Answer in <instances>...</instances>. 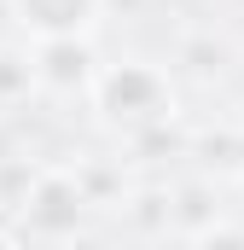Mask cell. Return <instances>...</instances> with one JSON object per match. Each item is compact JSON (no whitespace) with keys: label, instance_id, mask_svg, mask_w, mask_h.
Masks as SVG:
<instances>
[{"label":"cell","instance_id":"277c9868","mask_svg":"<svg viewBox=\"0 0 244 250\" xmlns=\"http://www.w3.org/2000/svg\"><path fill=\"white\" fill-rule=\"evenodd\" d=\"M35 82H47V87H93V53H87V41H41L35 47Z\"/></svg>","mask_w":244,"mask_h":250},{"label":"cell","instance_id":"6da1fadb","mask_svg":"<svg viewBox=\"0 0 244 250\" xmlns=\"http://www.w3.org/2000/svg\"><path fill=\"white\" fill-rule=\"evenodd\" d=\"M93 87H99V105L111 111V117H128V123H157V117H169V82L151 70V64H117V70H105V76H93Z\"/></svg>","mask_w":244,"mask_h":250},{"label":"cell","instance_id":"3957f363","mask_svg":"<svg viewBox=\"0 0 244 250\" xmlns=\"http://www.w3.org/2000/svg\"><path fill=\"white\" fill-rule=\"evenodd\" d=\"M18 18L41 41H81L99 18V0H18Z\"/></svg>","mask_w":244,"mask_h":250},{"label":"cell","instance_id":"7a4b0ae2","mask_svg":"<svg viewBox=\"0 0 244 250\" xmlns=\"http://www.w3.org/2000/svg\"><path fill=\"white\" fill-rule=\"evenodd\" d=\"M29 209H23V221L35 227V233H47V239H59V233H70L76 221H81V187L70 181V175H41V187L23 198Z\"/></svg>","mask_w":244,"mask_h":250},{"label":"cell","instance_id":"8992f818","mask_svg":"<svg viewBox=\"0 0 244 250\" xmlns=\"http://www.w3.org/2000/svg\"><path fill=\"white\" fill-rule=\"evenodd\" d=\"M0 157H6V140H0Z\"/></svg>","mask_w":244,"mask_h":250},{"label":"cell","instance_id":"5b68a950","mask_svg":"<svg viewBox=\"0 0 244 250\" xmlns=\"http://www.w3.org/2000/svg\"><path fill=\"white\" fill-rule=\"evenodd\" d=\"M198 250H244V227H203L198 233Z\"/></svg>","mask_w":244,"mask_h":250}]
</instances>
